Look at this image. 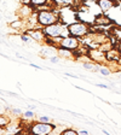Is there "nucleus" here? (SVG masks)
Returning a JSON list of instances; mask_svg holds the SVG:
<instances>
[{"mask_svg":"<svg viewBox=\"0 0 121 135\" xmlns=\"http://www.w3.org/2000/svg\"><path fill=\"white\" fill-rule=\"evenodd\" d=\"M56 129V126L50 122H33L29 128V133L30 134H37V135H51Z\"/></svg>","mask_w":121,"mask_h":135,"instance_id":"f257e3e1","label":"nucleus"},{"mask_svg":"<svg viewBox=\"0 0 121 135\" xmlns=\"http://www.w3.org/2000/svg\"><path fill=\"white\" fill-rule=\"evenodd\" d=\"M38 20H39V24L41 27H47V25L59 22L61 17L56 12L50 11V10H39L38 11Z\"/></svg>","mask_w":121,"mask_h":135,"instance_id":"f03ea898","label":"nucleus"},{"mask_svg":"<svg viewBox=\"0 0 121 135\" xmlns=\"http://www.w3.org/2000/svg\"><path fill=\"white\" fill-rule=\"evenodd\" d=\"M65 28H67V25L59 21V22L53 23V24H51V25L44 27L42 30L45 33L46 37H50V39L55 40V39H57V37H62V34Z\"/></svg>","mask_w":121,"mask_h":135,"instance_id":"7ed1b4c3","label":"nucleus"},{"mask_svg":"<svg viewBox=\"0 0 121 135\" xmlns=\"http://www.w3.org/2000/svg\"><path fill=\"white\" fill-rule=\"evenodd\" d=\"M68 29H69L70 35L76 36V37L86 36L88 34V31H90L88 25L85 22H80V21H78V22H71L70 24H68Z\"/></svg>","mask_w":121,"mask_h":135,"instance_id":"20e7f679","label":"nucleus"},{"mask_svg":"<svg viewBox=\"0 0 121 135\" xmlns=\"http://www.w3.org/2000/svg\"><path fill=\"white\" fill-rule=\"evenodd\" d=\"M58 47H63V48H68V50L75 51L80 47V41L79 37L73 36V35H68V36L61 37L58 44Z\"/></svg>","mask_w":121,"mask_h":135,"instance_id":"39448f33","label":"nucleus"},{"mask_svg":"<svg viewBox=\"0 0 121 135\" xmlns=\"http://www.w3.org/2000/svg\"><path fill=\"white\" fill-rule=\"evenodd\" d=\"M87 57L93 60V62L98 63V64H103L107 62V57H105V52H103L102 50L97 48H90V51L87 52Z\"/></svg>","mask_w":121,"mask_h":135,"instance_id":"423d86ee","label":"nucleus"},{"mask_svg":"<svg viewBox=\"0 0 121 135\" xmlns=\"http://www.w3.org/2000/svg\"><path fill=\"white\" fill-rule=\"evenodd\" d=\"M16 13H17V16H18V18L28 20L29 17L34 13V8L30 4H29V5H27V4H22V5L18 7V10H17Z\"/></svg>","mask_w":121,"mask_h":135,"instance_id":"0eeeda50","label":"nucleus"},{"mask_svg":"<svg viewBox=\"0 0 121 135\" xmlns=\"http://www.w3.org/2000/svg\"><path fill=\"white\" fill-rule=\"evenodd\" d=\"M27 33L30 35L32 39L35 42H42V41H45V39H46V35L41 28L40 29H28Z\"/></svg>","mask_w":121,"mask_h":135,"instance_id":"6e6552de","label":"nucleus"},{"mask_svg":"<svg viewBox=\"0 0 121 135\" xmlns=\"http://www.w3.org/2000/svg\"><path fill=\"white\" fill-rule=\"evenodd\" d=\"M40 53H41L42 58H48L50 59L51 57L58 56V47H57V46H53V45L46 46V47L42 48Z\"/></svg>","mask_w":121,"mask_h":135,"instance_id":"1a4fd4ad","label":"nucleus"},{"mask_svg":"<svg viewBox=\"0 0 121 135\" xmlns=\"http://www.w3.org/2000/svg\"><path fill=\"white\" fill-rule=\"evenodd\" d=\"M105 57H107V62H109V63L119 62V59L121 58V50L113 47L111 50L108 51L107 53H105Z\"/></svg>","mask_w":121,"mask_h":135,"instance_id":"9d476101","label":"nucleus"},{"mask_svg":"<svg viewBox=\"0 0 121 135\" xmlns=\"http://www.w3.org/2000/svg\"><path fill=\"white\" fill-rule=\"evenodd\" d=\"M97 5L99 6L101 11L103 12V13H105V12H108L109 10H111V8L115 6V1H114V0H98V1H97Z\"/></svg>","mask_w":121,"mask_h":135,"instance_id":"9b49d317","label":"nucleus"},{"mask_svg":"<svg viewBox=\"0 0 121 135\" xmlns=\"http://www.w3.org/2000/svg\"><path fill=\"white\" fill-rule=\"evenodd\" d=\"M58 56L61 58H65V59H71L75 57L74 51L68 50V48H63V47H58Z\"/></svg>","mask_w":121,"mask_h":135,"instance_id":"f8f14e48","label":"nucleus"},{"mask_svg":"<svg viewBox=\"0 0 121 135\" xmlns=\"http://www.w3.org/2000/svg\"><path fill=\"white\" fill-rule=\"evenodd\" d=\"M24 24H25V20H22V18H17V20H14L12 22L8 23V25H10L11 28L16 29V30H20V29H22Z\"/></svg>","mask_w":121,"mask_h":135,"instance_id":"ddd939ff","label":"nucleus"},{"mask_svg":"<svg viewBox=\"0 0 121 135\" xmlns=\"http://www.w3.org/2000/svg\"><path fill=\"white\" fill-rule=\"evenodd\" d=\"M75 0H52V3L58 7H69L70 5H73Z\"/></svg>","mask_w":121,"mask_h":135,"instance_id":"4468645a","label":"nucleus"},{"mask_svg":"<svg viewBox=\"0 0 121 135\" xmlns=\"http://www.w3.org/2000/svg\"><path fill=\"white\" fill-rule=\"evenodd\" d=\"M95 22L103 27V25H109L110 23H111V21L105 16H98V17H96V21H95Z\"/></svg>","mask_w":121,"mask_h":135,"instance_id":"2eb2a0df","label":"nucleus"},{"mask_svg":"<svg viewBox=\"0 0 121 135\" xmlns=\"http://www.w3.org/2000/svg\"><path fill=\"white\" fill-rule=\"evenodd\" d=\"M48 3H50V0H30V5L35 8L41 7V6H46Z\"/></svg>","mask_w":121,"mask_h":135,"instance_id":"dca6fc26","label":"nucleus"},{"mask_svg":"<svg viewBox=\"0 0 121 135\" xmlns=\"http://www.w3.org/2000/svg\"><path fill=\"white\" fill-rule=\"evenodd\" d=\"M98 71L102 74L103 76H109L110 74H111V69L110 68H108L107 65L103 63V64H99V69H98Z\"/></svg>","mask_w":121,"mask_h":135,"instance_id":"f3484780","label":"nucleus"},{"mask_svg":"<svg viewBox=\"0 0 121 135\" xmlns=\"http://www.w3.org/2000/svg\"><path fill=\"white\" fill-rule=\"evenodd\" d=\"M98 48H99V50H102L103 52H105V53H107L108 51H110L111 48H113V45H111V42L108 40V41H105V42H103V44H101V45L98 46Z\"/></svg>","mask_w":121,"mask_h":135,"instance_id":"a211bd4d","label":"nucleus"},{"mask_svg":"<svg viewBox=\"0 0 121 135\" xmlns=\"http://www.w3.org/2000/svg\"><path fill=\"white\" fill-rule=\"evenodd\" d=\"M8 124H10V121H8V118L6 117V115L1 113V115H0V128H6Z\"/></svg>","mask_w":121,"mask_h":135,"instance_id":"6ab92c4d","label":"nucleus"},{"mask_svg":"<svg viewBox=\"0 0 121 135\" xmlns=\"http://www.w3.org/2000/svg\"><path fill=\"white\" fill-rule=\"evenodd\" d=\"M61 134L62 135H78L79 132L73 129V128H68V129H63L62 132H61Z\"/></svg>","mask_w":121,"mask_h":135,"instance_id":"aec40b11","label":"nucleus"},{"mask_svg":"<svg viewBox=\"0 0 121 135\" xmlns=\"http://www.w3.org/2000/svg\"><path fill=\"white\" fill-rule=\"evenodd\" d=\"M21 40H22L23 42H33L34 41L28 33H23L22 35H21Z\"/></svg>","mask_w":121,"mask_h":135,"instance_id":"412c9836","label":"nucleus"},{"mask_svg":"<svg viewBox=\"0 0 121 135\" xmlns=\"http://www.w3.org/2000/svg\"><path fill=\"white\" fill-rule=\"evenodd\" d=\"M23 117L24 118H34L35 117V115H34L33 110H28V111H25V112L23 113Z\"/></svg>","mask_w":121,"mask_h":135,"instance_id":"4be33fe9","label":"nucleus"},{"mask_svg":"<svg viewBox=\"0 0 121 135\" xmlns=\"http://www.w3.org/2000/svg\"><path fill=\"white\" fill-rule=\"evenodd\" d=\"M39 121L40 122H50V118L47 116H40L39 117Z\"/></svg>","mask_w":121,"mask_h":135,"instance_id":"5701e85b","label":"nucleus"},{"mask_svg":"<svg viewBox=\"0 0 121 135\" xmlns=\"http://www.w3.org/2000/svg\"><path fill=\"white\" fill-rule=\"evenodd\" d=\"M12 113L14 115H22V110H20V109H12Z\"/></svg>","mask_w":121,"mask_h":135,"instance_id":"b1692460","label":"nucleus"},{"mask_svg":"<svg viewBox=\"0 0 121 135\" xmlns=\"http://www.w3.org/2000/svg\"><path fill=\"white\" fill-rule=\"evenodd\" d=\"M97 87H99V88H105V89H109V86H107V84H103V83H98V84H96Z\"/></svg>","mask_w":121,"mask_h":135,"instance_id":"393cba45","label":"nucleus"},{"mask_svg":"<svg viewBox=\"0 0 121 135\" xmlns=\"http://www.w3.org/2000/svg\"><path fill=\"white\" fill-rule=\"evenodd\" d=\"M30 66L35 68V69H38V70H42V68H41V66H39V65H37V64H33V63H30Z\"/></svg>","mask_w":121,"mask_h":135,"instance_id":"a878e982","label":"nucleus"},{"mask_svg":"<svg viewBox=\"0 0 121 135\" xmlns=\"http://www.w3.org/2000/svg\"><path fill=\"white\" fill-rule=\"evenodd\" d=\"M21 4H27V5H29L30 4V0H20Z\"/></svg>","mask_w":121,"mask_h":135,"instance_id":"bb28decb","label":"nucleus"},{"mask_svg":"<svg viewBox=\"0 0 121 135\" xmlns=\"http://www.w3.org/2000/svg\"><path fill=\"white\" fill-rule=\"evenodd\" d=\"M79 134H84V135H86V134H88V132H87V130H85V129H84V130L81 129V130H79Z\"/></svg>","mask_w":121,"mask_h":135,"instance_id":"cd10ccee","label":"nucleus"},{"mask_svg":"<svg viewBox=\"0 0 121 135\" xmlns=\"http://www.w3.org/2000/svg\"><path fill=\"white\" fill-rule=\"evenodd\" d=\"M28 109L29 110H35V109H37V106H35V105H29Z\"/></svg>","mask_w":121,"mask_h":135,"instance_id":"c85d7f7f","label":"nucleus"},{"mask_svg":"<svg viewBox=\"0 0 121 135\" xmlns=\"http://www.w3.org/2000/svg\"><path fill=\"white\" fill-rule=\"evenodd\" d=\"M84 1H87V3H97L98 0H84Z\"/></svg>","mask_w":121,"mask_h":135,"instance_id":"c756f323","label":"nucleus"},{"mask_svg":"<svg viewBox=\"0 0 121 135\" xmlns=\"http://www.w3.org/2000/svg\"><path fill=\"white\" fill-rule=\"evenodd\" d=\"M102 133H103V134H105V135H108V134H109V133H108L107 130H102Z\"/></svg>","mask_w":121,"mask_h":135,"instance_id":"7c9ffc66","label":"nucleus"},{"mask_svg":"<svg viewBox=\"0 0 121 135\" xmlns=\"http://www.w3.org/2000/svg\"><path fill=\"white\" fill-rule=\"evenodd\" d=\"M118 63H119V65H120V66H121V58L119 59V62H118Z\"/></svg>","mask_w":121,"mask_h":135,"instance_id":"2f4dec72","label":"nucleus"},{"mask_svg":"<svg viewBox=\"0 0 121 135\" xmlns=\"http://www.w3.org/2000/svg\"><path fill=\"white\" fill-rule=\"evenodd\" d=\"M119 77L121 79V71H119Z\"/></svg>","mask_w":121,"mask_h":135,"instance_id":"473e14b6","label":"nucleus"},{"mask_svg":"<svg viewBox=\"0 0 121 135\" xmlns=\"http://www.w3.org/2000/svg\"><path fill=\"white\" fill-rule=\"evenodd\" d=\"M118 1H119V3H120V4H121V0H118Z\"/></svg>","mask_w":121,"mask_h":135,"instance_id":"72a5a7b5","label":"nucleus"}]
</instances>
